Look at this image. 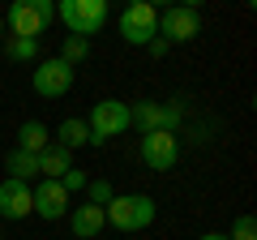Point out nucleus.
Segmentation results:
<instances>
[{
    "label": "nucleus",
    "instance_id": "obj_15",
    "mask_svg": "<svg viewBox=\"0 0 257 240\" xmlns=\"http://www.w3.org/2000/svg\"><path fill=\"white\" fill-rule=\"evenodd\" d=\"M5 167H9V180H22V185L39 180V155H26V150H9Z\"/></svg>",
    "mask_w": 257,
    "mask_h": 240
},
{
    "label": "nucleus",
    "instance_id": "obj_21",
    "mask_svg": "<svg viewBox=\"0 0 257 240\" xmlns=\"http://www.w3.org/2000/svg\"><path fill=\"white\" fill-rule=\"evenodd\" d=\"M146 52H150V56H155V60H159V56H167V43H163V39L155 35V39H150V43H146Z\"/></svg>",
    "mask_w": 257,
    "mask_h": 240
},
{
    "label": "nucleus",
    "instance_id": "obj_1",
    "mask_svg": "<svg viewBox=\"0 0 257 240\" xmlns=\"http://www.w3.org/2000/svg\"><path fill=\"white\" fill-rule=\"evenodd\" d=\"M103 214H107V223L116 231H146L150 223H155L159 206L150 193H116L107 206H103Z\"/></svg>",
    "mask_w": 257,
    "mask_h": 240
},
{
    "label": "nucleus",
    "instance_id": "obj_18",
    "mask_svg": "<svg viewBox=\"0 0 257 240\" xmlns=\"http://www.w3.org/2000/svg\"><path fill=\"white\" fill-rule=\"evenodd\" d=\"M111 197H116L111 180H86V202H90V206H99V210H103V206H107Z\"/></svg>",
    "mask_w": 257,
    "mask_h": 240
},
{
    "label": "nucleus",
    "instance_id": "obj_11",
    "mask_svg": "<svg viewBox=\"0 0 257 240\" xmlns=\"http://www.w3.org/2000/svg\"><path fill=\"white\" fill-rule=\"evenodd\" d=\"M69 227H73L77 240H99V231L107 227V214H103L99 206L82 202V206H73V210H69Z\"/></svg>",
    "mask_w": 257,
    "mask_h": 240
},
{
    "label": "nucleus",
    "instance_id": "obj_7",
    "mask_svg": "<svg viewBox=\"0 0 257 240\" xmlns=\"http://www.w3.org/2000/svg\"><path fill=\"white\" fill-rule=\"evenodd\" d=\"M197 35H202V18H197L193 5H167V9L159 13V39H163L167 47L172 43H193Z\"/></svg>",
    "mask_w": 257,
    "mask_h": 240
},
{
    "label": "nucleus",
    "instance_id": "obj_13",
    "mask_svg": "<svg viewBox=\"0 0 257 240\" xmlns=\"http://www.w3.org/2000/svg\"><path fill=\"white\" fill-rule=\"evenodd\" d=\"M52 146V129H47L43 120H26L18 129V150H26V155H43V150Z\"/></svg>",
    "mask_w": 257,
    "mask_h": 240
},
{
    "label": "nucleus",
    "instance_id": "obj_17",
    "mask_svg": "<svg viewBox=\"0 0 257 240\" xmlns=\"http://www.w3.org/2000/svg\"><path fill=\"white\" fill-rule=\"evenodd\" d=\"M86 56H90V39H77V35H69L60 43V60L64 65H82Z\"/></svg>",
    "mask_w": 257,
    "mask_h": 240
},
{
    "label": "nucleus",
    "instance_id": "obj_19",
    "mask_svg": "<svg viewBox=\"0 0 257 240\" xmlns=\"http://www.w3.org/2000/svg\"><path fill=\"white\" fill-rule=\"evenodd\" d=\"M227 240H257V219H253V214H236Z\"/></svg>",
    "mask_w": 257,
    "mask_h": 240
},
{
    "label": "nucleus",
    "instance_id": "obj_10",
    "mask_svg": "<svg viewBox=\"0 0 257 240\" xmlns=\"http://www.w3.org/2000/svg\"><path fill=\"white\" fill-rule=\"evenodd\" d=\"M30 214V185L22 180H0V219H26Z\"/></svg>",
    "mask_w": 257,
    "mask_h": 240
},
{
    "label": "nucleus",
    "instance_id": "obj_5",
    "mask_svg": "<svg viewBox=\"0 0 257 240\" xmlns=\"http://www.w3.org/2000/svg\"><path fill=\"white\" fill-rule=\"evenodd\" d=\"M86 129H90V142H94V146H99V142L120 138V133H128V103H120V99H99V103H94V111L86 116Z\"/></svg>",
    "mask_w": 257,
    "mask_h": 240
},
{
    "label": "nucleus",
    "instance_id": "obj_22",
    "mask_svg": "<svg viewBox=\"0 0 257 240\" xmlns=\"http://www.w3.org/2000/svg\"><path fill=\"white\" fill-rule=\"evenodd\" d=\"M197 240H227V231H206V236H197Z\"/></svg>",
    "mask_w": 257,
    "mask_h": 240
},
{
    "label": "nucleus",
    "instance_id": "obj_14",
    "mask_svg": "<svg viewBox=\"0 0 257 240\" xmlns=\"http://www.w3.org/2000/svg\"><path fill=\"white\" fill-rule=\"evenodd\" d=\"M56 146H64V150H77V146H94L90 142V129H86V120L82 116H69V120H60V129H56Z\"/></svg>",
    "mask_w": 257,
    "mask_h": 240
},
{
    "label": "nucleus",
    "instance_id": "obj_16",
    "mask_svg": "<svg viewBox=\"0 0 257 240\" xmlns=\"http://www.w3.org/2000/svg\"><path fill=\"white\" fill-rule=\"evenodd\" d=\"M5 56H9V60H39V39L5 35Z\"/></svg>",
    "mask_w": 257,
    "mask_h": 240
},
{
    "label": "nucleus",
    "instance_id": "obj_20",
    "mask_svg": "<svg viewBox=\"0 0 257 240\" xmlns=\"http://www.w3.org/2000/svg\"><path fill=\"white\" fill-rule=\"evenodd\" d=\"M60 189H64L69 197H73V193H82V189H86V172H77V167H69V172L60 176Z\"/></svg>",
    "mask_w": 257,
    "mask_h": 240
},
{
    "label": "nucleus",
    "instance_id": "obj_3",
    "mask_svg": "<svg viewBox=\"0 0 257 240\" xmlns=\"http://www.w3.org/2000/svg\"><path fill=\"white\" fill-rule=\"evenodd\" d=\"M0 18H5V26H9V35L39 39L56 22V5H52V0H13L9 13H0Z\"/></svg>",
    "mask_w": 257,
    "mask_h": 240
},
{
    "label": "nucleus",
    "instance_id": "obj_2",
    "mask_svg": "<svg viewBox=\"0 0 257 240\" xmlns=\"http://www.w3.org/2000/svg\"><path fill=\"white\" fill-rule=\"evenodd\" d=\"M56 18L64 22L69 35L90 39V35H99V30L107 26L111 9H107V0H60V5H56Z\"/></svg>",
    "mask_w": 257,
    "mask_h": 240
},
{
    "label": "nucleus",
    "instance_id": "obj_12",
    "mask_svg": "<svg viewBox=\"0 0 257 240\" xmlns=\"http://www.w3.org/2000/svg\"><path fill=\"white\" fill-rule=\"evenodd\" d=\"M69 167H73V150L56 146V142L43 150V155H39V176H43V180H60Z\"/></svg>",
    "mask_w": 257,
    "mask_h": 240
},
{
    "label": "nucleus",
    "instance_id": "obj_8",
    "mask_svg": "<svg viewBox=\"0 0 257 240\" xmlns=\"http://www.w3.org/2000/svg\"><path fill=\"white\" fill-rule=\"evenodd\" d=\"M176 159H180V138L167 129H155V133H142V163L150 172H172Z\"/></svg>",
    "mask_w": 257,
    "mask_h": 240
},
{
    "label": "nucleus",
    "instance_id": "obj_23",
    "mask_svg": "<svg viewBox=\"0 0 257 240\" xmlns=\"http://www.w3.org/2000/svg\"><path fill=\"white\" fill-rule=\"evenodd\" d=\"M0 43H5V18H0Z\"/></svg>",
    "mask_w": 257,
    "mask_h": 240
},
{
    "label": "nucleus",
    "instance_id": "obj_6",
    "mask_svg": "<svg viewBox=\"0 0 257 240\" xmlns=\"http://www.w3.org/2000/svg\"><path fill=\"white\" fill-rule=\"evenodd\" d=\"M155 35H159V9L150 0H138V5H128L120 13V39L128 47H146Z\"/></svg>",
    "mask_w": 257,
    "mask_h": 240
},
{
    "label": "nucleus",
    "instance_id": "obj_4",
    "mask_svg": "<svg viewBox=\"0 0 257 240\" xmlns=\"http://www.w3.org/2000/svg\"><path fill=\"white\" fill-rule=\"evenodd\" d=\"M73 77H77L73 65H64L60 56H47V60H39V65H35L30 86H35L39 99H64V94L73 90Z\"/></svg>",
    "mask_w": 257,
    "mask_h": 240
},
{
    "label": "nucleus",
    "instance_id": "obj_9",
    "mask_svg": "<svg viewBox=\"0 0 257 240\" xmlns=\"http://www.w3.org/2000/svg\"><path fill=\"white\" fill-rule=\"evenodd\" d=\"M30 214H39V219L56 223L60 214H69V193L60 189V180H39L35 189H30Z\"/></svg>",
    "mask_w": 257,
    "mask_h": 240
}]
</instances>
